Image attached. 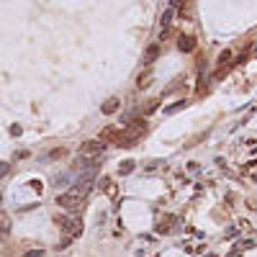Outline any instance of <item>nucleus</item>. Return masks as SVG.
Listing matches in <instances>:
<instances>
[{
    "label": "nucleus",
    "mask_w": 257,
    "mask_h": 257,
    "mask_svg": "<svg viewBox=\"0 0 257 257\" xmlns=\"http://www.w3.org/2000/svg\"><path fill=\"white\" fill-rule=\"evenodd\" d=\"M57 206H62L64 211H75V214H77V211L83 208V196H77L75 191L72 193H62L57 198Z\"/></svg>",
    "instance_id": "1"
},
{
    "label": "nucleus",
    "mask_w": 257,
    "mask_h": 257,
    "mask_svg": "<svg viewBox=\"0 0 257 257\" xmlns=\"http://www.w3.org/2000/svg\"><path fill=\"white\" fill-rule=\"evenodd\" d=\"M103 142L100 139H90V142H85L83 147H80V152L85 154V157H98V154H103Z\"/></svg>",
    "instance_id": "2"
},
{
    "label": "nucleus",
    "mask_w": 257,
    "mask_h": 257,
    "mask_svg": "<svg viewBox=\"0 0 257 257\" xmlns=\"http://www.w3.org/2000/svg\"><path fill=\"white\" fill-rule=\"evenodd\" d=\"M57 224H62L64 231H70V234H80V221L77 219H70V216H57L54 219Z\"/></svg>",
    "instance_id": "3"
},
{
    "label": "nucleus",
    "mask_w": 257,
    "mask_h": 257,
    "mask_svg": "<svg viewBox=\"0 0 257 257\" xmlns=\"http://www.w3.org/2000/svg\"><path fill=\"white\" fill-rule=\"evenodd\" d=\"M116 108H118V100H116V98H114V100H108V103L103 106V111H106V114H111V111H116Z\"/></svg>",
    "instance_id": "4"
},
{
    "label": "nucleus",
    "mask_w": 257,
    "mask_h": 257,
    "mask_svg": "<svg viewBox=\"0 0 257 257\" xmlns=\"http://www.w3.org/2000/svg\"><path fill=\"white\" fill-rule=\"evenodd\" d=\"M24 257H41V250H29Z\"/></svg>",
    "instance_id": "5"
},
{
    "label": "nucleus",
    "mask_w": 257,
    "mask_h": 257,
    "mask_svg": "<svg viewBox=\"0 0 257 257\" xmlns=\"http://www.w3.org/2000/svg\"><path fill=\"white\" fill-rule=\"evenodd\" d=\"M0 175H5V167H3V162H0Z\"/></svg>",
    "instance_id": "6"
}]
</instances>
